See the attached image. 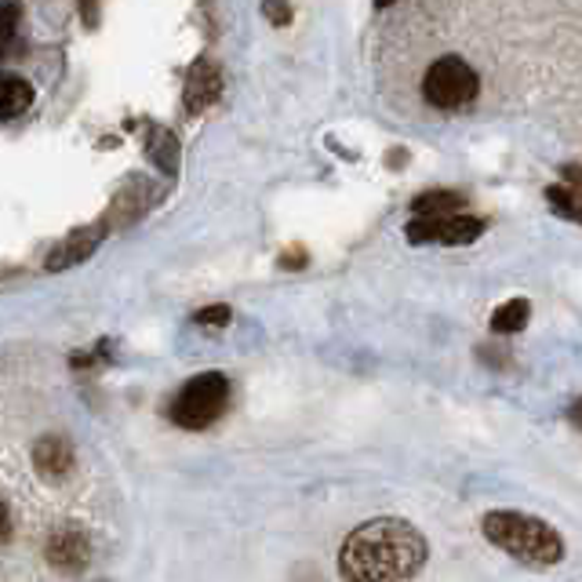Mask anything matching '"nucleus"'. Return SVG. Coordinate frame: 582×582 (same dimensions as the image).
<instances>
[{
  "label": "nucleus",
  "mask_w": 582,
  "mask_h": 582,
  "mask_svg": "<svg viewBox=\"0 0 582 582\" xmlns=\"http://www.w3.org/2000/svg\"><path fill=\"white\" fill-rule=\"evenodd\" d=\"M426 558H430V547L416 524L400 517H379L346 535L339 572L354 582H397L416 575Z\"/></svg>",
  "instance_id": "nucleus-1"
},
{
  "label": "nucleus",
  "mask_w": 582,
  "mask_h": 582,
  "mask_svg": "<svg viewBox=\"0 0 582 582\" xmlns=\"http://www.w3.org/2000/svg\"><path fill=\"white\" fill-rule=\"evenodd\" d=\"M484 539L507 550L510 558L524 564H558L564 558V539L553 532L547 521L513 510H491L484 513Z\"/></svg>",
  "instance_id": "nucleus-2"
},
{
  "label": "nucleus",
  "mask_w": 582,
  "mask_h": 582,
  "mask_svg": "<svg viewBox=\"0 0 582 582\" xmlns=\"http://www.w3.org/2000/svg\"><path fill=\"white\" fill-rule=\"evenodd\" d=\"M229 400V382L223 371H204L193 375V379L172 397L167 405V416L183 430H208V426L226 411Z\"/></svg>",
  "instance_id": "nucleus-3"
},
{
  "label": "nucleus",
  "mask_w": 582,
  "mask_h": 582,
  "mask_svg": "<svg viewBox=\"0 0 582 582\" xmlns=\"http://www.w3.org/2000/svg\"><path fill=\"white\" fill-rule=\"evenodd\" d=\"M477 88H481V81H477L473 67H470V62H462L459 55L437 59L433 67L426 70V76H422V95L437 110L466 106V102L477 99Z\"/></svg>",
  "instance_id": "nucleus-4"
},
{
  "label": "nucleus",
  "mask_w": 582,
  "mask_h": 582,
  "mask_svg": "<svg viewBox=\"0 0 582 582\" xmlns=\"http://www.w3.org/2000/svg\"><path fill=\"white\" fill-rule=\"evenodd\" d=\"M484 233V223L473 215H416L408 223L411 244H473Z\"/></svg>",
  "instance_id": "nucleus-5"
},
{
  "label": "nucleus",
  "mask_w": 582,
  "mask_h": 582,
  "mask_svg": "<svg viewBox=\"0 0 582 582\" xmlns=\"http://www.w3.org/2000/svg\"><path fill=\"white\" fill-rule=\"evenodd\" d=\"M48 561L62 568V572H81L92 561V539H88L84 528H55L48 535Z\"/></svg>",
  "instance_id": "nucleus-6"
},
{
  "label": "nucleus",
  "mask_w": 582,
  "mask_h": 582,
  "mask_svg": "<svg viewBox=\"0 0 582 582\" xmlns=\"http://www.w3.org/2000/svg\"><path fill=\"white\" fill-rule=\"evenodd\" d=\"M218 92H223V73H218L215 62L197 59L193 70L186 76V92H183V106L190 116H201L204 110H212L218 102Z\"/></svg>",
  "instance_id": "nucleus-7"
},
{
  "label": "nucleus",
  "mask_w": 582,
  "mask_h": 582,
  "mask_svg": "<svg viewBox=\"0 0 582 582\" xmlns=\"http://www.w3.org/2000/svg\"><path fill=\"white\" fill-rule=\"evenodd\" d=\"M99 241H102V226L73 233V237H67L55 252L48 255V263H44V266L51 269V274H62V269H70V266H81L84 258L99 248Z\"/></svg>",
  "instance_id": "nucleus-8"
},
{
  "label": "nucleus",
  "mask_w": 582,
  "mask_h": 582,
  "mask_svg": "<svg viewBox=\"0 0 582 582\" xmlns=\"http://www.w3.org/2000/svg\"><path fill=\"white\" fill-rule=\"evenodd\" d=\"M33 466L48 481H62V477L73 470V445L67 437H44V441H37L33 448Z\"/></svg>",
  "instance_id": "nucleus-9"
},
{
  "label": "nucleus",
  "mask_w": 582,
  "mask_h": 582,
  "mask_svg": "<svg viewBox=\"0 0 582 582\" xmlns=\"http://www.w3.org/2000/svg\"><path fill=\"white\" fill-rule=\"evenodd\" d=\"M33 102V88L30 81H22L16 73H0V121H11L30 110Z\"/></svg>",
  "instance_id": "nucleus-10"
},
{
  "label": "nucleus",
  "mask_w": 582,
  "mask_h": 582,
  "mask_svg": "<svg viewBox=\"0 0 582 582\" xmlns=\"http://www.w3.org/2000/svg\"><path fill=\"white\" fill-rule=\"evenodd\" d=\"M411 208L416 215H456L459 208H466V197L451 190H430V193H419L416 201H411Z\"/></svg>",
  "instance_id": "nucleus-11"
},
{
  "label": "nucleus",
  "mask_w": 582,
  "mask_h": 582,
  "mask_svg": "<svg viewBox=\"0 0 582 582\" xmlns=\"http://www.w3.org/2000/svg\"><path fill=\"white\" fill-rule=\"evenodd\" d=\"M150 161L161 167V172L175 175L178 167V142L172 132H164V127H153L150 132Z\"/></svg>",
  "instance_id": "nucleus-12"
},
{
  "label": "nucleus",
  "mask_w": 582,
  "mask_h": 582,
  "mask_svg": "<svg viewBox=\"0 0 582 582\" xmlns=\"http://www.w3.org/2000/svg\"><path fill=\"white\" fill-rule=\"evenodd\" d=\"M528 317H532L528 299H510L491 314V328H496L499 335H513V331H521L528 325Z\"/></svg>",
  "instance_id": "nucleus-13"
},
{
  "label": "nucleus",
  "mask_w": 582,
  "mask_h": 582,
  "mask_svg": "<svg viewBox=\"0 0 582 582\" xmlns=\"http://www.w3.org/2000/svg\"><path fill=\"white\" fill-rule=\"evenodd\" d=\"M547 201L553 204V212H558V215L575 218V223H582V201L575 197L572 190H564V186H550V190H547Z\"/></svg>",
  "instance_id": "nucleus-14"
},
{
  "label": "nucleus",
  "mask_w": 582,
  "mask_h": 582,
  "mask_svg": "<svg viewBox=\"0 0 582 582\" xmlns=\"http://www.w3.org/2000/svg\"><path fill=\"white\" fill-rule=\"evenodd\" d=\"M19 16H22V8L16 4V0H0V44L11 41V33H16V25H19Z\"/></svg>",
  "instance_id": "nucleus-15"
},
{
  "label": "nucleus",
  "mask_w": 582,
  "mask_h": 582,
  "mask_svg": "<svg viewBox=\"0 0 582 582\" xmlns=\"http://www.w3.org/2000/svg\"><path fill=\"white\" fill-rule=\"evenodd\" d=\"M229 317H233L229 306H208V309H201V314L193 317V320H197V325H204V328H226Z\"/></svg>",
  "instance_id": "nucleus-16"
},
{
  "label": "nucleus",
  "mask_w": 582,
  "mask_h": 582,
  "mask_svg": "<svg viewBox=\"0 0 582 582\" xmlns=\"http://www.w3.org/2000/svg\"><path fill=\"white\" fill-rule=\"evenodd\" d=\"M263 11H266V19L274 22V25H288V22H292V8H288V0H266Z\"/></svg>",
  "instance_id": "nucleus-17"
},
{
  "label": "nucleus",
  "mask_w": 582,
  "mask_h": 582,
  "mask_svg": "<svg viewBox=\"0 0 582 582\" xmlns=\"http://www.w3.org/2000/svg\"><path fill=\"white\" fill-rule=\"evenodd\" d=\"M76 4H81L84 22H88V25H95V19H99V0H76Z\"/></svg>",
  "instance_id": "nucleus-18"
},
{
  "label": "nucleus",
  "mask_w": 582,
  "mask_h": 582,
  "mask_svg": "<svg viewBox=\"0 0 582 582\" xmlns=\"http://www.w3.org/2000/svg\"><path fill=\"white\" fill-rule=\"evenodd\" d=\"M11 535V513H8V507L0 502V542H4Z\"/></svg>",
  "instance_id": "nucleus-19"
},
{
  "label": "nucleus",
  "mask_w": 582,
  "mask_h": 582,
  "mask_svg": "<svg viewBox=\"0 0 582 582\" xmlns=\"http://www.w3.org/2000/svg\"><path fill=\"white\" fill-rule=\"evenodd\" d=\"M572 422L582 430V400H575V408H572Z\"/></svg>",
  "instance_id": "nucleus-20"
},
{
  "label": "nucleus",
  "mask_w": 582,
  "mask_h": 582,
  "mask_svg": "<svg viewBox=\"0 0 582 582\" xmlns=\"http://www.w3.org/2000/svg\"><path fill=\"white\" fill-rule=\"evenodd\" d=\"M394 4V0H375V8H390Z\"/></svg>",
  "instance_id": "nucleus-21"
}]
</instances>
